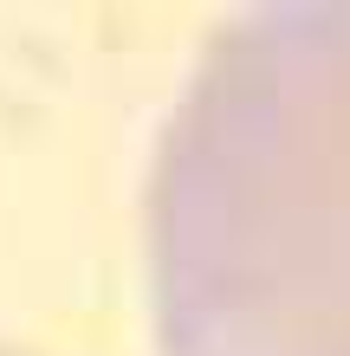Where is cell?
Wrapping results in <instances>:
<instances>
[{
  "instance_id": "6da1fadb",
  "label": "cell",
  "mask_w": 350,
  "mask_h": 356,
  "mask_svg": "<svg viewBox=\"0 0 350 356\" xmlns=\"http://www.w3.org/2000/svg\"><path fill=\"white\" fill-rule=\"evenodd\" d=\"M162 356H350V0L234 19L156 156Z\"/></svg>"
},
{
  "instance_id": "7a4b0ae2",
  "label": "cell",
  "mask_w": 350,
  "mask_h": 356,
  "mask_svg": "<svg viewBox=\"0 0 350 356\" xmlns=\"http://www.w3.org/2000/svg\"><path fill=\"white\" fill-rule=\"evenodd\" d=\"M0 356H7V350H0Z\"/></svg>"
}]
</instances>
